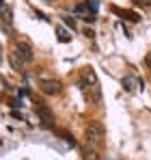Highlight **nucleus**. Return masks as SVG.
Segmentation results:
<instances>
[{
	"mask_svg": "<svg viewBox=\"0 0 151 160\" xmlns=\"http://www.w3.org/2000/svg\"><path fill=\"white\" fill-rule=\"evenodd\" d=\"M63 20H65V24L71 28V30H76V20L71 18V15H63Z\"/></svg>",
	"mask_w": 151,
	"mask_h": 160,
	"instance_id": "nucleus-13",
	"label": "nucleus"
},
{
	"mask_svg": "<svg viewBox=\"0 0 151 160\" xmlns=\"http://www.w3.org/2000/svg\"><path fill=\"white\" fill-rule=\"evenodd\" d=\"M145 65H147V67H149V69H151V52L147 54V56H145Z\"/></svg>",
	"mask_w": 151,
	"mask_h": 160,
	"instance_id": "nucleus-15",
	"label": "nucleus"
},
{
	"mask_svg": "<svg viewBox=\"0 0 151 160\" xmlns=\"http://www.w3.org/2000/svg\"><path fill=\"white\" fill-rule=\"evenodd\" d=\"M97 152L95 149H91V145L89 147H82V160H97Z\"/></svg>",
	"mask_w": 151,
	"mask_h": 160,
	"instance_id": "nucleus-9",
	"label": "nucleus"
},
{
	"mask_svg": "<svg viewBox=\"0 0 151 160\" xmlns=\"http://www.w3.org/2000/svg\"><path fill=\"white\" fill-rule=\"evenodd\" d=\"M13 54L22 61V63H30L32 61V48L24 43V41H20V43H15V48H13Z\"/></svg>",
	"mask_w": 151,
	"mask_h": 160,
	"instance_id": "nucleus-3",
	"label": "nucleus"
},
{
	"mask_svg": "<svg viewBox=\"0 0 151 160\" xmlns=\"http://www.w3.org/2000/svg\"><path fill=\"white\" fill-rule=\"evenodd\" d=\"M56 39H58L61 43H69V41H71V35H69V30L65 26H56Z\"/></svg>",
	"mask_w": 151,
	"mask_h": 160,
	"instance_id": "nucleus-8",
	"label": "nucleus"
},
{
	"mask_svg": "<svg viewBox=\"0 0 151 160\" xmlns=\"http://www.w3.org/2000/svg\"><path fill=\"white\" fill-rule=\"evenodd\" d=\"M9 63H11V67H13L15 72H22V67H24V63H22V61H20V58H17L13 52L9 54Z\"/></svg>",
	"mask_w": 151,
	"mask_h": 160,
	"instance_id": "nucleus-10",
	"label": "nucleus"
},
{
	"mask_svg": "<svg viewBox=\"0 0 151 160\" xmlns=\"http://www.w3.org/2000/svg\"><path fill=\"white\" fill-rule=\"evenodd\" d=\"M76 13L86 15V13H91V11H89V7H86V2H80V4H76Z\"/></svg>",
	"mask_w": 151,
	"mask_h": 160,
	"instance_id": "nucleus-12",
	"label": "nucleus"
},
{
	"mask_svg": "<svg viewBox=\"0 0 151 160\" xmlns=\"http://www.w3.org/2000/svg\"><path fill=\"white\" fill-rule=\"evenodd\" d=\"M2 9H4V0H0V11H2Z\"/></svg>",
	"mask_w": 151,
	"mask_h": 160,
	"instance_id": "nucleus-17",
	"label": "nucleus"
},
{
	"mask_svg": "<svg viewBox=\"0 0 151 160\" xmlns=\"http://www.w3.org/2000/svg\"><path fill=\"white\" fill-rule=\"evenodd\" d=\"M112 11H114L117 15H121L123 20H129V22H138V20H140L138 13H134V11H123V9H119V7H112Z\"/></svg>",
	"mask_w": 151,
	"mask_h": 160,
	"instance_id": "nucleus-7",
	"label": "nucleus"
},
{
	"mask_svg": "<svg viewBox=\"0 0 151 160\" xmlns=\"http://www.w3.org/2000/svg\"><path fill=\"white\" fill-rule=\"evenodd\" d=\"M84 2H86V7H89L91 13H97V9H100V0H84Z\"/></svg>",
	"mask_w": 151,
	"mask_h": 160,
	"instance_id": "nucleus-11",
	"label": "nucleus"
},
{
	"mask_svg": "<svg viewBox=\"0 0 151 160\" xmlns=\"http://www.w3.org/2000/svg\"><path fill=\"white\" fill-rule=\"evenodd\" d=\"M84 138L89 145H97L104 141V126L100 121H91L86 128H84Z\"/></svg>",
	"mask_w": 151,
	"mask_h": 160,
	"instance_id": "nucleus-2",
	"label": "nucleus"
},
{
	"mask_svg": "<svg viewBox=\"0 0 151 160\" xmlns=\"http://www.w3.org/2000/svg\"><path fill=\"white\" fill-rule=\"evenodd\" d=\"M80 89L82 93L93 100L95 104H101V89H100V80L95 76V72L91 67H84L82 69V76H80Z\"/></svg>",
	"mask_w": 151,
	"mask_h": 160,
	"instance_id": "nucleus-1",
	"label": "nucleus"
},
{
	"mask_svg": "<svg viewBox=\"0 0 151 160\" xmlns=\"http://www.w3.org/2000/svg\"><path fill=\"white\" fill-rule=\"evenodd\" d=\"M136 7H151V0H134Z\"/></svg>",
	"mask_w": 151,
	"mask_h": 160,
	"instance_id": "nucleus-14",
	"label": "nucleus"
},
{
	"mask_svg": "<svg viewBox=\"0 0 151 160\" xmlns=\"http://www.w3.org/2000/svg\"><path fill=\"white\" fill-rule=\"evenodd\" d=\"M121 84H123V91L132 93V91H136V87H140V80L136 78V76H125V78L121 80Z\"/></svg>",
	"mask_w": 151,
	"mask_h": 160,
	"instance_id": "nucleus-6",
	"label": "nucleus"
},
{
	"mask_svg": "<svg viewBox=\"0 0 151 160\" xmlns=\"http://www.w3.org/2000/svg\"><path fill=\"white\" fill-rule=\"evenodd\" d=\"M39 89H41V93H46V95H58V93H61V82H58V80L43 78L39 82Z\"/></svg>",
	"mask_w": 151,
	"mask_h": 160,
	"instance_id": "nucleus-4",
	"label": "nucleus"
},
{
	"mask_svg": "<svg viewBox=\"0 0 151 160\" xmlns=\"http://www.w3.org/2000/svg\"><path fill=\"white\" fill-rule=\"evenodd\" d=\"M11 106H13V108H20V106H24V104H22L20 100H13V102H11Z\"/></svg>",
	"mask_w": 151,
	"mask_h": 160,
	"instance_id": "nucleus-16",
	"label": "nucleus"
},
{
	"mask_svg": "<svg viewBox=\"0 0 151 160\" xmlns=\"http://www.w3.org/2000/svg\"><path fill=\"white\" fill-rule=\"evenodd\" d=\"M37 115H39V119H41L43 128H54V115H52L43 104H37Z\"/></svg>",
	"mask_w": 151,
	"mask_h": 160,
	"instance_id": "nucleus-5",
	"label": "nucleus"
}]
</instances>
